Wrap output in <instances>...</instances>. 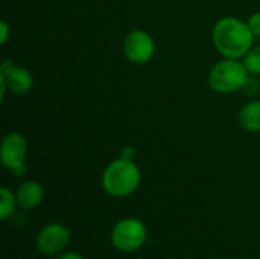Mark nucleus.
<instances>
[{
    "label": "nucleus",
    "instance_id": "obj_15",
    "mask_svg": "<svg viewBox=\"0 0 260 259\" xmlns=\"http://www.w3.org/2000/svg\"><path fill=\"white\" fill-rule=\"evenodd\" d=\"M136 148L133 147V145H126V147H123L122 148V151H120V157H123V159H128V160H134L136 159Z\"/></svg>",
    "mask_w": 260,
    "mask_h": 259
},
{
    "label": "nucleus",
    "instance_id": "obj_3",
    "mask_svg": "<svg viewBox=\"0 0 260 259\" xmlns=\"http://www.w3.org/2000/svg\"><path fill=\"white\" fill-rule=\"evenodd\" d=\"M250 73L244 61L235 58H222L215 63L209 72V85L213 92L221 95L244 90Z\"/></svg>",
    "mask_w": 260,
    "mask_h": 259
},
{
    "label": "nucleus",
    "instance_id": "obj_9",
    "mask_svg": "<svg viewBox=\"0 0 260 259\" xmlns=\"http://www.w3.org/2000/svg\"><path fill=\"white\" fill-rule=\"evenodd\" d=\"M18 208L30 211L38 208L44 200V188L37 180H24L15 191Z\"/></svg>",
    "mask_w": 260,
    "mask_h": 259
},
{
    "label": "nucleus",
    "instance_id": "obj_12",
    "mask_svg": "<svg viewBox=\"0 0 260 259\" xmlns=\"http://www.w3.org/2000/svg\"><path fill=\"white\" fill-rule=\"evenodd\" d=\"M242 61L251 76H260V44L253 46Z\"/></svg>",
    "mask_w": 260,
    "mask_h": 259
},
{
    "label": "nucleus",
    "instance_id": "obj_16",
    "mask_svg": "<svg viewBox=\"0 0 260 259\" xmlns=\"http://www.w3.org/2000/svg\"><path fill=\"white\" fill-rule=\"evenodd\" d=\"M58 259H85L81 253H78V252H67V253H62V255H59V258Z\"/></svg>",
    "mask_w": 260,
    "mask_h": 259
},
{
    "label": "nucleus",
    "instance_id": "obj_8",
    "mask_svg": "<svg viewBox=\"0 0 260 259\" xmlns=\"http://www.w3.org/2000/svg\"><path fill=\"white\" fill-rule=\"evenodd\" d=\"M70 231L67 226L61 223L46 224L37 235L35 246L38 252L44 256H56L62 255L70 243Z\"/></svg>",
    "mask_w": 260,
    "mask_h": 259
},
{
    "label": "nucleus",
    "instance_id": "obj_5",
    "mask_svg": "<svg viewBox=\"0 0 260 259\" xmlns=\"http://www.w3.org/2000/svg\"><path fill=\"white\" fill-rule=\"evenodd\" d=\"M26 157H27V142L24 134L20 131L8 133L0 145V160L5 169L11 174L21 177L26 172Z\"/></svg>",
    "mask_w": 260,
    "mask_h": 259
},
{
    "label": "nucleus",
    "instance_id": "obj_7",
    "mask_svg": "<svg viewBox=\"0 0 260 259\" xmlns=\"http://www.w3.org/2000/svg\"><path fill=\"white\" fill-rule=\"evenodd\" d=\"M34 87L32 73L21 67L15 66L11 60H3L0 63V96L5 98L6 90L15 95H24Z\"/></svg>",
    "mask_w": 260,
    "mask_h": 259
},
{
    "label": "nucleus",
    "instance_id": "obj_6",
    "mask_svg": "<svg viewBox=\"0 0 260 259\" xmlns=\"http://www.w3.org/2000/svg\"><path fill=\"white\" fill-rule=\"evenodd\" d=\"M123 53L133 64H146L155 53V41L145 29H133L123 40Z\"/></svg>",
    "mask_w": 260,
    "mask_h": 259
},
{
    "label": "nucleus",
    "instance_id": "obj_13",
    "mask_svg": "<svg viewBox=\"0 0 260 259\" xmlns=\"http://www.w3.org/2000/svg\"><path fill=\"white\" fill-rule=\"evenodd\" d=\"M247 23H248L250 29L253 31V34H254L256 37H260V11L253 12V14L250 15V18L247 20Z\"/></svg>",
    "mask_w": 260,
    "mask_h": 259
},
{
    "label": "nucleus",
    "instance_id": "obj_4",
    "mask_svg": "<svg viewBox=\"0 0 260 259\" xmlns=\"http://www.w3.org/2000/svg\"><path fill=\"white\" fill-rule=\"evenodd\" d=\"M111 244L123 253L140 250L148 240V229L139 218H122L111 229Z\"/></svg>",
    "mask_w": 260,
    "mask_h": 259
},
{
    "label": "nucleus",
    "instance_id": "obj_1",
    "mask_svg": "<svg viewBox=\"0 0 260 259\" xmlns=\"http://www.w3.org/2000/svg\"><path fill=\"white\" fill-rule=\"evenodd\" d=\"M254 38L248 23L238 17L219 18L212 31L213 46L224 58L242 60L254 46Z\"/></svg>",
    "mask_w": 260,
    "mask_h": 259
},
{
    "label": "nucleus",
    "instance_id": "obj_11",
    "mask_svg": "<svg viewBox=\"0 0 260 259\" xmlns=\"http://www.w3.org/2000/svg\"><path fill=\"white\" fill-rule=\"evenodd\" d=\"M18 206L17 203V197L15 194L6 188V186H2L0 188V220H8L12 217V214L15 212V208Z\"/></svg>",
    "mask_w": 260,
    "mask_h": 259
},
{
    "label": "nucleus",
    "instance_id": "obj_2",
    "mask_svg": "<svg viewBox=\"0 0 260 259\" xmlns=\"http://www.w3.org/2000/svg\"><path fill=\"white\" fill-rule=\"evenodd\" d=\"M142 182V172L134 160L123 157L114 159L107 165L102 174L104 191L114 198L129 197L137 191Z\"/></svg>",
    "mask_w": 260,
    "mask_h": 259
},
{
    "label": "nucleus",
    "instance_id": "obj_14",
    "mask_svg": "<svg viewBox=\"0 0 260 259\" xmlns=\"http://www.w3.org/2000/svg\"><path fill=\"white\" fill-rule=\"evenodd\" d=\"M9 34H11V29H9L8 21L6 20H0V44H6L8 43Z\"/></svg>",
    "mask_w": 260,
    "mask_h": 259
},
{
    "label": "nucleus",
    "instance_id": "obj_10",
    "mask_svg": "<svg viewBox=\"0 0 260 259\" xmlns=\"http://www.w3.org/2000/svg\"><path fill=\"white\" fill-rule=\"evenodd\" d=\"M238 121L244 130L250 133H260V99L247 102L239 110Z\"/></svg>",
    "mask_w": 260,
    "mask_h": 259
}]
</instances>
